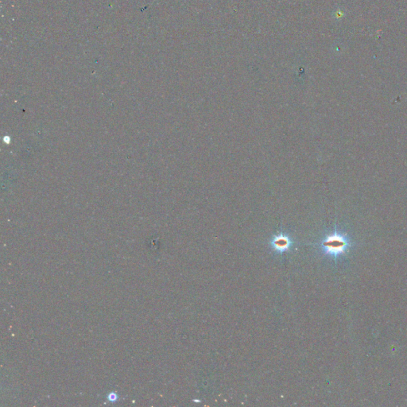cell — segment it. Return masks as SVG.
<instances>
[{
  "instance_id": "1",
  "label": "cell",
  "mask_w": 407,
  "mask_h": 407,
  "mask_svg": "<svg viewBox=\"0 0 407 407\" xmlns=\"http://www.w3.org/2000/svg\"><path fill=\"white\" fill-rule=\"evenodd\" d=\"M322 246L326 254L331 256L337 257L344 254L349 247V243L347 238L343 235L335 232L334 234L330 235L324 239L322 243Z\"/></svg>"
},
{
  "instance_id": "2",
  "label": "cell",
  "mask_w": 407,
  "mask_h": 407,
  "mask_svg": "<svg viewBox=\"0 0 407 407\" xmlns=\"http://www.w3.org/2000/svg\"><path fill=\"white\" fill-rule=\"evenodd\" d=\"M272 244L278 252H284L289 248L290 240L288 237H285V236H278V237L274 238V240L272 242Z\"/></svg>"
}]
</instances>
